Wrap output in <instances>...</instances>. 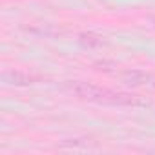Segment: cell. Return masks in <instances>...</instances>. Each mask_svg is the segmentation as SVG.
<instances>
[{"instance_id":"3957f363","label":"cell","mask_w":155,"mask_h":155,"mask_svg":"<svg viewBox=\"0 0 155 155\" xmlns=\"http://www.w3.org/2000/svg\"><path fill=\"white\" fill-rule=\"evenodd\" d=\"M120 79H122V82H126L128 86L137 88V86L148 84V82L151 81V77H150L148 73L140 71V69H126L124 73H120Z\"/></svg>"},{"instance_id":"277c9868","label":"cell","mask_w":155,"mask_h":155,"mask_svg":"<svg viewBox=\"0 0 155 155\" xmlns=\"http://www.w3.org/2000/svg\"><path fill=\"white\" fill-rule=\"evenodd\" d=\"M79 42H81L84 48H88V49L104 46V38H102L101 35H95V33H82V35L79 37Z\"/></svg>"},{"instance_id":"7a4b0ae2","label":"cell","mask_w":155,"mask_h":155,"mask_svg":"<svg viewBox=\"0 0 155 155\" xmlns=\"http://www.w3.org/2000/svg\"><path fill=\"white\" fill-rule=\"evenodd\" d=\"M38 81V77L31 75V73H26V71H8L4 73V82L6 84H11V86H28V84H33Z\"/></svg>"},{"instance_id":"6da1fadb","label":"cell","mask_w":155,"mask_h":155,"mask_svg":"<svg viewBox=\"0 0 155 155\" xmlns=\"http://www.w3.org/2000/svg\"><path fill=\"white\" fill-rule=\"evenodd\" d=\"M68 90L82 101H90V102H99V104H111V106H124V104H137L133 95L128 93H120V91H113L91 82H84V81H75L68 84Z\"/></svg>"}]
</instances>
